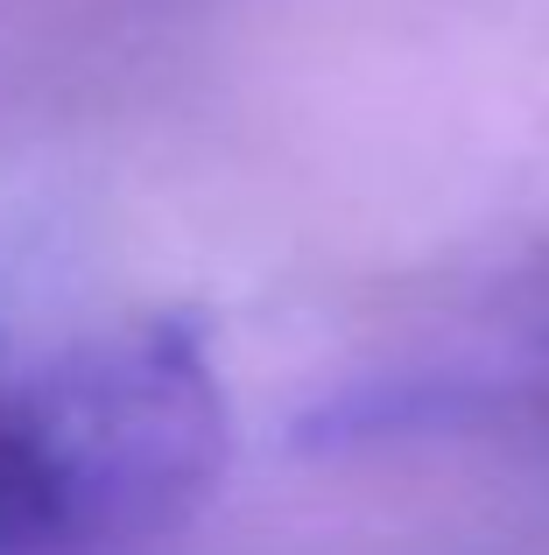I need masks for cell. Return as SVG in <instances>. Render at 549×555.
I'll list each match as a JSON object with an SVG mask.
<instances>
[{"label": "cell", "mask_w": 549, "mask_h": 555, "mask_svg": "<svg viewBox=\"0 0 549 555\" xmlns=\"http://www.w3.org/2000/svg\"><path fill=\"white\" fill-rule=\"evenodd\" d=\"M36 542H56L50 472H42L36 429H28V401L0 393V548H36Z\"/></svg>", "instance_id": "obj_2"}, {"label": "cell", "mask_w": 549, "mask_h": 555, "mask_svg": "<svg viewBox=\"0 0 549 555\" xmlns=\"http://www.w3.org/2000/svg\"><path fill=\"white\" fill-rule=\"evenodd\" d=\"M56 534H155L205 500L226 450V408L191 324H149L85 352L28 401Z\"/></svg>", "instance_id": "obj_1"}]
</instances>
